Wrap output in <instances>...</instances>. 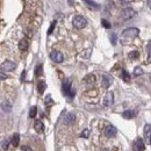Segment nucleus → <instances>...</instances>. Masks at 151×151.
I'll use <instances>...</instances> for the list:
<instances>
[{
  "label": "nucleus",
  "mask_w": 151,
  "mask_h": 151,
  "mask_svg": "<svg viewBox=\"0 0 151 151\" xmlns=\"http://www.w3.org/2000/svg\"><path fill=\"white\" fill-rule=\"evenodd\" d=\"M105 136L106 137H114L115 135H116V133H117V129L114 127V126H112V124H109V126H107L106 128H105Z\"/></svg>",
  "instance_id": "10"
},
{
  "label": "nucleus",
  "mask_w": 151,
  "mask_h": 151,
  "mask_svg": "<svg viewBox=\"0 0 151 151\" xmlns=\"http://www.w3.org/2000/svg\"><path fill=\"white\" fill-rule=\"evenodd\" d=\"M4 79H7V74L4 72H0V80H4Z\"/></svg>",
  "instance_id": "33"
},
{
  "label": "nucleus",
  "mask_w": 151,
  "mask_h": 151,
  "mask_svg": "<svg viewBox=\"0 0 151 151\" xmlns=\"http://www.w3.org/2000/svg\"><path fill=\"white\" fill-rule=\"evenodd\" d=\"M113 102H114V93L113 92H107V94L103 97V101H102L103 106L109 107V106L113 105Z\"/></svg>",
  "instance_id": "9"
},
{
  "label": "nucleus",
  "mask_w": 151,
  "mask_h": 151,
  "mask_svg": "<svg viewBox=\"0 0 151 151\" xmlns=\"http://www.w3.org/2000/svg\"><path fill=\"white\" fill-rule=\"evenodd\" d=\"M21 149H22V151H34L32 148H29V147H22Z\"/></svg>",
  "instance_id": "34"
},
{
  "label": "nucleus",
  "mask_w": 151,
  "mask_h": 151,
  "mask_svg": "<svg viewBox=\"0 0 151 151\" xmlns=\"http://www.w3.org/2000/svg\"><path fill=\"white\" fill-rule=\"evenodd\" d=\"M147 52H148V62L147 63H151V42L148 43V46H147Z\"/></svg>",
  "instance_id": "27"
},
{
  "label": "nucleus",
  "mask_w": 151,
  "mask_h": 151,
  "mask_svg": "<svg viewBox=\"0 0 151 151\" xmlns=\"http://www.w3.org/2000/svg\"><path fill=\"white\" fill-rule=\"evenodd\" d=\"M142 74H143V70H142V67L137 66V67H135V69H134V76H135V77H138V76H142Z\"/></svg>",
  "instance_id": "26"
},
{
  "label": "nucleus",
  "mask_w": 151,
  "mask_h": 151,
  "mask_svg": "<svg viewBox=\"0 0 151 151\" xmlns=\"http://www.w3.org/2000/svg\"><path fill=\"white\" fill-rule=\"evenodd\" d=\"M56 23H57V21H56V20L51 22L50 28L48 29V35H51V34H52V32H53V29H55V27H56Z\"/></svg>",
  "instance_id": "29"
},
{
  "label": "nucleus",
  "mask_w": 151,
  "mask_h": 151,
  "mask_svg": "<svg viewBox=\"0 0 151 151\" xmlns=\"http://www.w3.org/2000/svg\"><path fill=\"white\" fill-rule=\"evenodd\" d=\"M36 113H37V107L36 106H33L30 108V110H29V117L30 119H34L36 116Z\"/></svg>",
  "instance_id": "24"
},
{
  "label": "nucleus",
  "mask_w": 151,
  "mask_h": 151,
  "mask_svg": "<svg viewBox=\"0 0 151 151\" xmlns=\"http://www.w3.org/2000/svg\"><path fill=\"white\" fill-rule=\"evenodd\" d=\"M121 77H122V79H123L126 83H129V81H130V74L128 73V71H126V70H122Z\"/></svg>",
  "instance_id": "22"
},
{
  "label": "nucleus",
  "mask_w": 151,
  "mask_h": 151,
  "mask_svg": "<svg viewBox=\"0 0 151 151\" xmlns=\"http://www.w3.org/2000/svg\"><path fill=\"white\" fill-rule=\"evenodd\" d=\"M44 102H46V105H50V103H53V101H52V99H51L50 94L46 97V100H44Z\"/></svg>",
  "instance_id": "32"
},
{
  "label": "nucleus",
  "mask_w": 151,
  "mask_h": 151,
  "mask_svg": "<svg viewBox=\"0 0 151 151\" xmlns=\"http://www.w3.org/2000/svg\"><path fill=\"white\" fill-rule=\"evenodd\" d=\"M137 15V12L131 8V7H128V8H124L122 12H121V18L123 20H130L133 18H135Z\"/></svg>",
  "instance_id": "4"
},
{
  "label": "nucleus",
  "mask_w": 151,
  "mask_h": 151,
  "mask_svg": "<svg viewBox=\"0 0 151 151\" xmlns=\"http://www.w3.org/2000/svg\"><path fill=\"white\" fill-rule=\"evenodd\" d=\"M101 23H102V27H103V28H106V29H109V28L112 27V26H110V23H109L107 20H105V19H102V20H101Z\"/></svg>",
  "instance_id": "30"
},
{
  "label": "nucleus",
  "mask_w": 151,
  "mask_h": 151,
  "mask_svg": "<svg viewBox=\"0 0 151 151\" xmlns=\"http://www.w3.org/2000/svg\"><path fill=\"white\" fill-rule=\"evenodd\" d=\"M149 79H150V80H151V74H150V76H149Z\"/></svg>",
  "instance_id": "38"
},
{
  "label": "nucleus",
  "mask_w": 151,
  "mask_h": 151,
  "mask_svg": "<svg viewBox=\"0 0 151 151\" xmlns=\"http://www.w3.org/2000/svg\"><path fill=\"white\" fill-rule=\"evenodd\" d=\"M130 2H131L130 0H128V1H127V0H123V1H121V4H122V5H129Z\"/></svg>",
  "instance_id": "35"
},
{
  "label": "nucleus",
  "mask_w": 151,
  "mask_h": 151,
  "mask_svg": "<svg viewBox=\"0 0 151 151\" xmlns=\"http://www.w3.org/2000/svg\"><path fill=\"white\" fill-rule=\"evenodd\" d=\"M80 136L84 137V138H88V136H90V130H88V129H84V130L81 131Z\"/></svg>",
  "instance_id": "31"
},
{
  "label": "nucleus",
  "mask_w": 151,
  "mask_h": 151,
  "mask_svg": "<svg viewBox=\"0 0 151 151\" xmlns=\"http://www.w3.org/2000/svg\"><path fill=\"white\" fill-rule=\"evenodd\" d=\"M16 67V64L14 63V62H12V60H5L1 65H0V69L2 70V71H12V70H14Z\"/></svg>",
  "instance_id": "7"
},
{
  "label": "nucleus",
  "mask_w": 151,
  "mask_h": 151,
  "mask_svg": "<svg viewBox=\"0 0 151 151\" xmlns=\"http://www.w3.org/2000/svg\"><path fill=\"white\" fill-rule=\"evenodd\" d=\"M1 148H2V150H8V148H9V141L7 140V138H5L2 142H1Z\"/></svg>",
  "instance_id": "25"
},
{
  "label": "nucleus",
  "mask_w": 151,
  "mask_h": 151,
  "mask_svg": "<svg viewBox=\"0 0 151 151\" xmlns=\"http://www.w3.org/2000/svg\"><path fill=\"white\" fill-rule=\"evenodd\" d=\"M133 150L134 151H144L145 150V144L142 138H136L133 143Z\"/></svg>",
  "instance_id": "6"
},
{
  "label": "nucleus",
  "mask_w": 151,
  "mask_h": 151,
  "mask_svg": "<svg viewBox=\"0 0 151 151\" xmlns=\"http://www.w3.org/2000/svg\"><path fill=\"white\" fill-rule=\"evenodd\" d=\"M138 34H140V29H138V28H134V27L127 28V29H124V30L122 32L121 42H122L123 44H127V43H129L130 41H133L135 37H137Z\"/></svg>",
  "instance_id": "1"
},
{
  "label": "nucleus",
  "mask_w": 151,
  "mask_h": 151,
  "mask_svg": "<svg viewBox=\"0 0 151 151\" xmlns=\"http://www.w3.org/2000/svg\"><path fill=\"white\" fill-rule=\"evenodd\" d=\"M11 143H12L13 147H18L19 143H20V135H19V134L12 135V137H11Z\"/></svg>",
  "instance_id": "18"
},
{
  "label": "nucleus",
  "mask_w": 151,
  "mask_h": 151,
  "mask_svg": "<svg viewBox=\"0 0 151 151\" xmlns=\"http://www.w3.org/2000/svg\"><path fill=\"white\" fill-rule=\"evenodd\" d=\"M62 92H63V94L65 97H67L70 99H72L74 97V91H72V88H71V80L70 79H65L63 81V84H62Z\"/></svg>",
  "instance_id": "2"
},
{
  "label": "nucleus",
  "mask_w": 151,
  "mask_h": 151,
  "mask_svg": "<svg viewBox=\"0 0 151 151\" xmlns=\"http://www.w3.org/2000/svg\"><path fill=\"white\" fill-rule=\"evenodd\" d=\"M135 115H136V112L135 110H124L123 113H122V116L124 117V119H127V120H130V119H134L135 117Z\"/></svg>",
  "instance_id": "16"
},
{
  "label": "nucleus",
  "mask_w": 151,
  "mask_h": 151,
  "mask_svg": "<svg viewBox=\"0 0 151 151\" xmlns=\"http://www.w3.org/2000/svg\"><path fill=\"white\" fill-rule=\"evenodd\" d=\"M34 128H35L36 133H39V134H42V133L44 131V124H43V122H42L41 120H36V121H35Z\"/></svg>",
  "instance_id": "14"
},
{
  "label": "nucleus",
  "mask_w": 151,
  "mask_h": 151,
  "mask_svg": "<svg viewBox=\"0 0 151 151\" xmlns=\"http://www.w3.org/2000/svg\"><path fill=\"white\" fill-rule=\"evenodd\" d=\"M28 47H29V43H28V41L26 39H23V40H21L19 42V49L21 51H27L28 50Z\"/></svg>",
  "instance_id": "17"
},
{
  "label": "nucleus",
  "mask_w": 151,
  "mask_h": 151,
  "mask_svg": "<svg viewBox=\"0 0 151 151\" xmlns=\"http://www.w3.org/2000/svg\"><path fill=\"white\" fill-rule=\"evenodd\" d=\"M140 57V52L137 50H133L129 52V55H128V58L129 59H131V60H134V59H137Z\"/></svg>",
  "instance_id": "21"
},
{
  "label": "nucleus",
  "mask_w": 151,
  "mask_h": 151,
  "mask_svg": "<svg viewBox=\"0 0 151 151\" xmlns=\"http://www.w3.org/2000/svg\"><path fill=\"white\" fill-rule=\"evenodd\" d=\"M148 5H149V7L151 8V0H149V1H148Z\"/></svg>",
  "instance_id": "36"
},
{
  "label": "nucleus",
  "mask_w": 151,
  "mask_h": 151,
  "mask_svg": "<svg viewBox=\"0 0 151 151\" xmlns=\"http://www.w3.org/2000/svg\"><path fill=\"white\" fill-rule=\"evenodd\" d=\"M50 58H51V60H53L55 63H62V62L64 60V56H63V53L59 52V51H51Z\"/></svg>",
  "instance_id": "8"
},
{
  "label": "nucleus",
  "mask_w": 151,
  "mask_h": 151,
  "mask_svg": "<svg viewBox=\"0 0 151 151\" xmlns=\"http://www.w3.org/2000/svg\"><path fill=\"white\" fill-rule=\"evenodd\" d=\"M113 84V77L108 73H103L101 78V85L103 88H109V86Z\"/></svg>",
  "instance_id": "5"
},
{
  "label": "nucleus",
  "mask_w": 151,
  "mask_h": 151,
  "mask_svg": "<svg viewBox=\"0 0 151 151\" xmlns=\"http://www.w3.org/2000/svg\"><path fill=\"white\" fill-rule=\"evenodd\" d=\"M74 120H76V115H74L73 113H69V114H66V116L64 117V124L70 126V124H72V123L74 122Z\"/></svg>",
  "instance_id": "13"
},
{
  "label": "nucleus",
  "mask_w": 151,
  "mask_h": 151,
  "mask_svg": "<svg viewBox=\"0 0 151 151\" xmlns=\"http://www.w3.org/2000/svg\"><path fill=\"white\" fill-rule=\"evenodd\" d=\"M46 87H47L46 81H44V80H40V81H39V84H37V90H39V93H40V94H43V93H44Z\"/></svg>",
  "instance_id": "20"
},
{
  "label": "nucleus",
  "mask_w": 151,
  "mask_h": 151,
  "mask_svg": "<svg viewBox=\"0 0 151 151\" xmlns=\"http://www.w3.org/2000/svg\"><path fill=\"white\" fill-rule=\"evenodd\" d=\"M143 135H144V140H145L147 144L150 145L151 144V124H145V126H144Z\"/></svg>",
  "instance_id": "11"
},
{
  "label": "nucleus",
  "mask_w": 151,
  "mask_h": 151,
  "mask_svg": "<svg viewBox=\"0 0 151 151\" xmlns=\"http://www.w3.org/2000/svg\"><path fill=\"white\" fill-rule=\"evenodd\" d=\"M109 40H110V42H112V44L113 46H115L116 44V42H117V36H116V34H110L109 35Z\"/></svg>",
  "instance_id": "28"
},
{
  "label": "nucleus",
  "mask_w": 151,
  "mask_h": 151,
  "mask_svg": "<svg viewBox=\"0 0 151 151\" xmlns=\"http://www.w3.org/2000/svg\"><path fill=\"white\" fill-rule=\"evenodd\" d=\"M1 109L5 113H9L12 110V105L8 101H4V102H1Z\"/></svg>",
  "instance_id": "19"
},
{
  "label": "nucleus",
  "mask_w": 151,
  "mask_h": 151,
  "mask_svg": "<svg viewBox=\"0 0 151 151\" xmlns=\"http://www.w3.org/2000/svg\"><path fill=\"white\" fill-rule=\"evenodd\" d=\"M101 151H110V150H109V149H102Z\"/></svg>",
  "instance_id": "37"
},
{
  "label": "nucleus",
  "mask_w": 151,
  "mask_h": 151,
  "mask_svg": "<svg viewBox=\"0 0 151 151\" xmlns=\"http://www.w3.org/2000/svg\"><path fill=\"white\" fill-rule=\"evenodd\" d=\"M96 80H97V78H96V76H94V74H87V76L84 78L85 84H87L88 86L94 85V84H96Z\"/></svg>",
  "instance_id": "15"
},
{
  "label": "nucleus",
  "mask_w": 151,
  "mask_h": 151,
  "mask_svg": "<svg viewBox=\"0 0 151 151\" xmlns=\"http://www.w3.org/2000/svg\"><path fill=\"white\" fill-rule=\"evenodd\" d=\"M84 4H85L90 9H92V11H99V9H100V5H99L98 2H96V1H92V0H85V1H84Z\"/></svg>",
  "instance_id": "12"
},
{
  "label": "nucleus",
  "mask_w": 151,
  "mask_h": 151,
  "mask_svg": "<svg viewBox=\"0 0 151 151\" xmlns=\"http://www.w3.org/2000/svg\"><path fill=\"white\" fill-rule=\"evenodd\" d=\"M72 25H73V27L77 28V29H83V28L86 27L87 20H86L84 16H81V15H76V16L73 18V20H72Z\"/></svg>",
  "instance_id": "3"
},
{
  "label": "nucleus",
  "mask_w": 151,
  "mask_h": 151,
  "mask_svg": "<svg viewBox=\"0 0 151 151\" xmlns=\"http://www.w3.org/2000/svg\"><path fill=\"white\" fill-rule=\"evenodd\" d=\"M42 70H43V66H42V64H39L37 66H36V69H35V76L36 77H40V76H42Z\"/></svg>",
  "instance_id": "23"
}]
</instances>
